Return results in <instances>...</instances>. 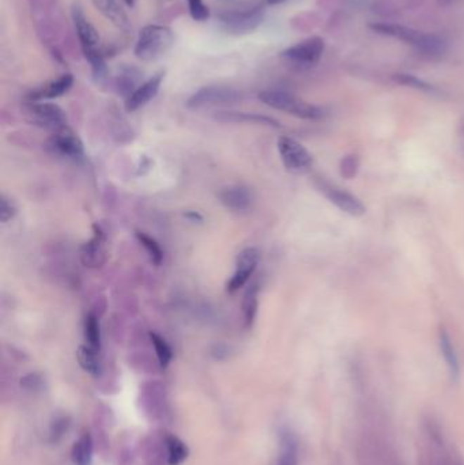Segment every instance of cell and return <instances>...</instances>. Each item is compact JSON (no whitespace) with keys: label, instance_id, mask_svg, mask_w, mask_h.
Here are the masks:
<instances>
[{"label":"cell","instance_id":"9a60e30c","mask_svg":"<svg viewBox=\"0 0 464 465\" xmlns=\"http://www.w3.org/2000/svg\"><path fill=\"white\" fill-rule=\"evenodd\" d=\"M74 84V78L71 74H63L59 78L45 84V85L34 89L33 91L29 93L27 96V101L29 103H37V101H42V100H53V98H59L63 94H65L71 86Z\"/></svg>","mask_w":464,"mask_h":465},{"label":"cell","instance_id":"e0dca14e","mask_svg":"<svg viewBox=\"0 0 464 465\" xmlns=\"http://www.w3.org/2000/svg\"><path fill=\"white\" fill-rule=\"evenodd\" d=\"M91 1H93L94 7L115 26H117L122 30L129 29L128 17H127L123 7L120 6L119 0H91Z\"/></svg>","mask_w":464,"mask_h":465},{"label":"cell","instance_id":"ba28073f","mask_svg":"<svg viewBox=\"0 0 464 465\" xmlns=\"http://www.w3.org/2000/svg\"><path fill=\"white\" fill-rule=\"evenodd\" d=\"M259 260H260V252L257 248L253 247L245 248L238 254L236 258V271L226 284V292L229 294H234L241 287H244V284L248 282L253 271L256 270Z\"/></svg>","mask_w":464,"mask_h":465},{"label":"cell","instance_id":"9c48e42d","mask_svg":"<svg viewBox=\"0 0 464 465\" xmlns=\"http://www.w3.org/2000/svg\"><path fill=\"white\" fill-rule=\"evenodd\" d=\"M324 51V41L320 37H311L302 43L295 44L293 46L282 52V58L301 65H311L318 62Z\"/></svg>","mask_w":464,"mask_h":465},{"label":"cell","instance_id":"f1b7e54d","mask_svg":"<svg viewBox=\"0 0 464 465\" xmlns=\"http://www.w3.org/2000/svg\"><path fill=\"white\" fill-rule=\"evenodd\" d=\"M190 8L191 17L193 21L205 22L210 17L209 7L203 3V0H187Z\"/></svg>","mask_w":464,"mask_h":465},{"label":"cell","instance_id":"4dcf8cb0","mask_svg":"<svg viewBox=\"0 0 464 465\" xmlns=\"http://www.w3.org/2000/svg\"><path fill=\"white\" fill-rule=\"evenodd\" d=\"M17 214V206L13 200H10L6 196H1V207H0V221L3 223H7L11 221Z\"/></svg>","mask_w":464,"mask_h":465},{"label":"cell","instance_id":"8fae6325","mask_svg":"<svg viewBox=\"0 0 464 465\" xmlns=\"http://www.w3.org/2000/svg\"><path fill=\"white\" fill-rule=\"evenodd\" d=\"M49 146L55 152L71 159H81L84 155V143L67 126L55 131L49 140Z\"/></svg>","mask_w":464,"mask_h":465},{"label":"cell","instance_id":"5bb4252c","mask_svg":"<svg viewBox=\"0 0 464 465\" xmlns=\"http://www.w3.org/2000/svg\"><path fill=\"white\" fill-rule=\"evenodd\" d=\"M94 234L81 249V260L89 268H100L106 261V238L104 232L94 225Z\"/></svg>","mask_w":464,"mask_h":465},{"label":"cell","instance_id":"52a82bcc","mask_svg":"<svg viewBox=\"0 0 464 465\" xmlns=\"http://www.w3.org/2000/svg\"><path fill=\"white\" fill-rule=\"evenodd\" d=\"M278 150L283 165L290 171H304L314 162L311 152L292 138L281 136L278 139Z\"/></svg>","mask_w":464,"mask_h":465},{"label":"cell","instance_id":"3957f363","mask_svg":"<svg viewBox=\"0 0 464 465\" xmlns=\"http://www.w3.org/2000/svg\"><path fill=\"white\" fill-rule=\"evenodd\" d=\"M174 44L173 32L162 25L145 26L135 45V56L143 62H154L162 58Z\"/></svg>","mask_w":464,"mask_h":465},{"label":"cell","instance_id":"44dd1931","mask_svg":"<svg viewBox=\"0 0 464 465\" xmlns=\"http://www.w3.org/2000/svg\"><path fill=\"white\" fill-rule=\"evenodd\" d=\"M84 339L87 346L94 351H100L101 348V331H100V321L94 313L87 315L84 321Z\"/></svg>","mask_w":464,"mask_h":465},{"label":"cell","instance_id":"d6a6232c","mask_svg":"<svg viewBox=\"0 0 464 465\" xmlns=\"http://www.w3.org/2000/svg\"><path fill=\"white\" fill-rule=\"evenodd\" d=\"M286 0H267V3L270 4H281V3H285Z\"/></svg>","mask_w":464,"mask_h":465},{"label":"cell","instance_id":"2e32d148","mask_svg":"<svg viewBox=\"0 0 464 465\" xmlns=\"http://www.w3.org/2000/svg\"><path fill=\"white\" fill-rule=\"evenodd\" d=\"M221 203L233 211H245L252 204V193L245 187H228L218 195Z\"/></svg>","mask_w":464,"mask_h":465},{"label":"cell","instance_id":"f546056e","mask_svg":"<svg viewBox=\"0 0 464 465\" xmlns=\"http://www.w3.org/2000/svg\"><path fill=\"white\" fill-rule=\"evenodd\" d=\"M279 465H297V446L292 438H286L283 443Z\"/></svg>","mask_w":464,"mask_h":465},{"label":"cell","instance_id":"4316f807","mask_svg":"<svg viewBox=\"0 0 464 465\" xmlns=\"http://www.w3.org/2000/svg\"><path fill=\"white\" fill-rule=\"evenodd\" d=\"M394 79L401 85L413 87V89L421 90V91H426V93H433L434 91L433 86L429 85L427 82L422 81V79L414 77V75H410V74H395Z\"/></svg>","mask_w":464,"mask_h":465},{"label":"cell","instance_id":"e575fe53","mask_svg":"<svg viewBox=\"0 0 464 465\" xmlns=\"http://www.w3.org/2000/svg\"><path fill=\"white\" fill-rule=\"evenodd\" d=\"M451 1H453V0H439L440 4H448V3H451Z\"/></svg>","mask_w":464,"mask_h":465},{"label":"cell","instance_id":"836d02e7","mask_svg":"<svg viewBox=\"0 0 464 465\" xmlns=\"http://www.w3.org/2000/svg\"><path fill=\"white\" fill-rule=\"evenodd\" d=\"M126 4H128L129 7H134V4H135V0H123Z\"/></svg>","mask_w":464,"mask_h":465},{"label":"cell","instance_id":"7a4b0ae2","mask_svg":"<svg viewBox=\"0 0 464 465\" xmlns=\"http://www.w3.org/2000/svg\"><path fill=\"white\" fill-rule=\"evenodd\" d=\"M369 27L382 36L398 39L403 43L413 45L417 51L427 56H440L446 49L443 37L430 33H422L411 27L397 23H370Z\"/></svg>","mask_w":464,"mask_h":465},{"label":"cell","instance_id":"1f68e13d","mask_svg":"<svg viewBox=\"0 0 464 465\" xmlns=\"http://www.w3.org/2000/svg\"><path fill=\"white\" fill-rule=\"evenodd\" d=\"M186 216H187L190 221H192V222H196V221H198V222H202V221H203L202 215H199L196 211L187 212Z\"/></svg>","mask_w":464,"mask_h":465},{"label":"cell","instance_id":"30bf717a","mask_svg":"<svg viewBox=\"0 0 464 465\" xmlns=\"http://www.w3.org/2000/svg\"><path fill=\"white\" fill-rule=\"evenodd\" d=\"M29 113L33 116V120L40 126L53 131L65 127L67 116L60 106L49 103H29L27 105Z\"/></svg>","mask_w":464,"mask_h":465},{"label":"cell","instance_id":"d6986e66","mask_svg":"<svg viewBox=\"0 0 464 465\" xmlns=\"http://www.w3.org/2000/svg\"><path fill=\"white\" fill-rule=\"evenodd\" d=\"M439 341H440V350H442L444 360L446 363V367H448L452 379L458 380L459 376H460V365H459V360H458V354H456L455 346L452 343V339L444 328H440Z\"/></svg>","mask_w":464,"mask_h":465},{"label":"cell","instance_id":"484cf974","mask_svg":"<svg viewBox=\"0 0 464 465\" xmlns=\"http://www.w3.org/2000/svg\"><path fill=\"white\" fill-rule=\"evenodd\" d=\"M169 464H180L187 457V447L176 437H169Z\"/></svg>","mask_w":464,"mask_h":465},{"label":"cell","instance_id":"7402d4cb","mask_svg":"<svg viewBox=\"0 0 464 465\" xmlns=\"http://www.w3.org/2000/svg\"><path fill=\"white\" fill-rule=\"evenodd\" d=\"M77 358L84 372L97 376L100 372V363L97 360V351L90 348L89 346H81L77 351Z\"/></svg>","mask_w":464,"mask_h":465},{"label":"cell","instance_id":"6da1fadb","mask_svg":"<svg viewBox=\"0 0 464 465\" xmlns=\"http://www.w3.org/2000/svg\"><path fill=\"white\" fill-rule=\"evenodd\" d=\"M71 14L79 43L84 51V58L91 65L93 77L97 81H101L106 77V64L104 53L101 51L100 36L94 29V26L86 18L84 8L81 7L79 3H74Z\"/></svg>","mask_w":464,"mask_h":465},{"label":"cell","instance_id":"4fadbf2b","mask_svg":"<svg viewBox=\"0 0 464 465\" xmlns=\"http://www.w3.org/2000/svg\"><path fill=\"white\" fill-rule=\"evenodd\" d=\"M326 197L334 204L337 209L347 215L352 216H362L366 212V207L363 203L359 200L357 196L352 195L347 190H340L334 185L330 184H323L320 187Z\"/></svg>","mask_w":464,"mask_h":465},{"label":"cell","instance_id":"83f0119b","mask_svg":"<svg viewBox=\"0 0 464 465\" xmlns=\"http://www.w3.org/2000/svg\"><path fill=\"white\" fill-rule=\"evenodd\" d=\"M359 170V155L356 154H349L346 155L342 161H340V166H339V171H340V176L347 178V180H352L357 176Z\"/></svg>","mask_w":464,"mask_h":465},{"label":"cell","instance_id":"ffe728a7","mask_svg":"<svg viewBox=\"0 0 464 465\" xmlns=\"http://www.w3.org/2000/svg\"><path fill=\"white\" fill-rule=\"evenodd\" d=\"M259 308V287L257 284H252L248 287L244 301H243V315H244V324L247 328H251L254 322Z\"/></svg>","mask_w":464,"mask_h":465},{"label":"cell","instance_id":"5b68a950","mask_svg":"<svg viewBox=\"0 0 464 465\" xmlns=\"http://www.w3.org/2000/svg\"><path fill=\"white\" fill-rule=\"evenodd\" d=\"M241 100V93L226 86H206L199 89L187 100L190 109H200L206 106L231 105Z\"/></svg>","mask_w":464,"mask_h":465},{"label":"cell","instance_id":"cb8c5ba5","mask_svg":"<svg viewBox=\"0 0 464 465\" xmlns=\"http://www.w3.org/2000/svg\"><path fill=\"white\" fill-rule=\"evenodd\" d=\"M136 238L142 244V247L146 249V252L150 256V260L155 266H160L162 263V258H164V252H162L161 247L158 245V242L154 238H151L150 235H148L146 232H136Z\"/></svg>","mask_w":464,"mask_h":465},{"label":"cell","instance_id":"8992f818","mask_svg":"<svg viewBox=\"0 0 464 465\" xmlns=\"http://www.w3.org/2000/svg\"><path fill=\"white\" fill-rule=\"evenodd\" d=\"M264 20V8L257 6L247 11H232L221 15L224 27L232 34H247L259 27Z\"/></svg>","mask_w":464,"mask_h":465},{"label":"cell","instance_id":"d4e9b609","mask_svg":"<svg viewBox=\"0 0 464 465\" xmlns=\"http://www.w3.org/2000/svg\"><path fill=\"white\" fill-rule=\"evenodd\" d=\"M150 339H151V343H153V346L155 348V353H157V357H158V360H160V365L162 367H167L169 362L172 360V355H173L168 341L162 338L161 335L155 334V332H151L150 334Z\"/></svg>","mask_w":464,"mask_h":465},{"label":"cell","instance_id":"ac0fdd59","mask_svg":"<svg viewBox=\"0 0 464 465\" xmlns=\"http://www.w3.org/2000/svg\"><path fill=\"white\" fill-rule=\"evenodd\" d=\"M218 122L224 123H252V124H262L269 127H279V123L269 116L256 114V113H244V112H218L215 114Z\"/></svg>","mask_w":464,"mask_h":465},{"label":"cell","instance_id":"277c9868","mask_svg":"<svg viewBox=\"0 0 464 465\" xmlns=\"http://www.w3.org/2000/svg\"><path fill=\"white\" fill-rule=\"evenodd\" d=\"M259 100L266 105L271 106L282 112H288L299 119L317 120L324 116L321 107L308 104L297 98L293 94L281 90H264L259 94Z\"/></svg>","mask_w":464,"mask_h":465},{"label":"cell","instance_id":"7c38bea8","mask_svg":"<svg viewBox=\"0 0 464 465\" xmlns=\"http://www.w3.org/2000/svg\"><path fill=\"white\" fill-rule=\"evenodd\" d=\"M165 78V70L155 72L151 78H148L145 84L138 86L126 100L127 112H135L142 106L148 104L160 91L162 81Z\"/></svg>","mask_w":464,"mask_h":465},{"label":"cell","instance_id":"603a6c76","mask_svg":"<svg viewBox=\"0 0 464 465\" xmlns=\"http://www.w3.org/2000/svg\"><path fill=\"white\" fill-rule=\"evenodd\" d=\"M91 452H93L91 437L86 433L79 438V441L74 445L72 457H74L75 464L89 465L90 460H91Z\"/></svg>","mask_w":464,"mask_h":465}]
</instances>
